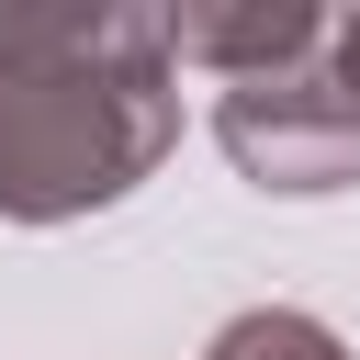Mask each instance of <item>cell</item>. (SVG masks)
I'll return each instance as SVG.
<instances>
[{"mask_svg":"<svg viewBox=\"0 0 360 360\" xmlns=\"http://www.w3.org/2000/svg\"><path fill=\"white\" fill-rule=\"evenodd\" d=\"M180 135L169 11H0V214L68 225L124 202Z\"/></svg>","mask_w":360,"mask_h":360,"instance_id":"obj_1","label":"cell"},{"mask_svg":"<svg viewBox=\"0 0 360 360\" xmlns=\"http://www.w3.org/2000/svg\"><path fill=\"white\" fill-rule=\"evenodd\" d=\"M326 45H338V34H326ZM326 45H315L304 68L236 79V90L214 101V146H225L259 191L315 202V191H349V180H360V101H349V79H338Z\"/></svg>","mask_w":360,"mask_h":360,"instance_id":"obj_2","label":"cell"},{"mask_svg":"<svg viewBox=\"0 0 360 360\" xmlns=\"http://www.w3.org/2000/svg\"><path fill=\"white\" fill-rule=\"evenodd\" d=\"M338 34V11H304V0H236V11H169V56L180 68H214L225 90L236 79H281L304 68L315 45Z\"/></svg>","mask_w":360,"mask_h":360,"instance_id":"obj_3","label":"cell"},{"mask_svg":"<svg viewBox=\"0 0 360 360\" xmlns=\"http://www.w3.org/2000/svg\"><path fill=\"white\" fill-rule=\"evenodd\" d=\"M202 360H349V349H338V326H315L304 304H259V315L214 326Z\"/></svg>","mask_w":360,"mask_h":360,"instance_id":"obj_4","label":"cell"},{"mask_svg":"<svg viewBox=\"0 0 360 360\" xmlns=\"http://www.w3.org/2000/svg\"><path fill=\"white\" fill-rule=\"evenodd\" d=\"M326 56H338V79H349V101H360V11H338V45H326Z\"/></svg>","mask_w":360,"mask_h":360,"instance_id":"obj_5","label":"cell"}]
</instances>
